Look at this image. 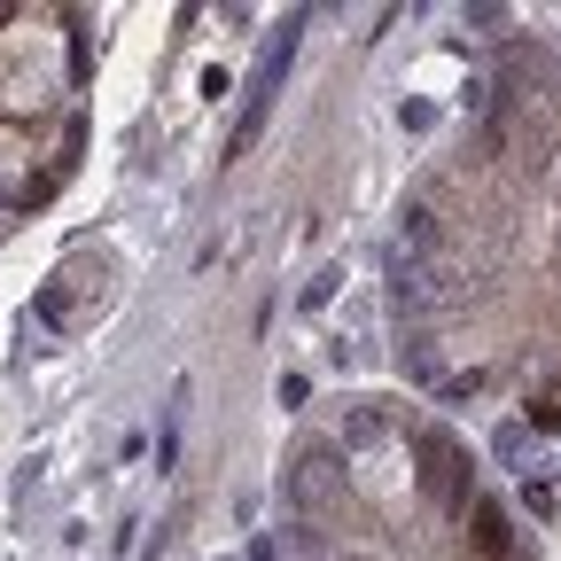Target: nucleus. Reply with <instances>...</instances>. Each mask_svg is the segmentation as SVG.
Listing matches in <instances>:
<instances>
[{
	"label": "nucleus",
	"mask_w": 561,
	"mask_h": 561,
	"mask_svg": "<svg viewBox=\"0 0 561 561\" xmlns=\"http://www.w3.org/2000/svg\"><path fill=\"white\" fill-rule=\"evenodd\" d=\"M297 24H305V16H289V24H280V39H265V55H257V70H250V102H242V125H234V149H227V157H250V149H257L265 110H273V87H280V70H289V55H297Z\"/></svg>",
	"instance_id": "obj_1"
},
{
	"label": "nucleus",
	"mask_w": 561,
	"mask_h": 561,
	"mask_svg": "<svg viewBox=\"0 0 561 561\" xmlns=\"http://www.w3.org/2000/svg\"><path fill=\"white\" fill-rule=\"evenodd\" d=\"M328 460H335V445H328V437H312V445L289 460V476H280V491H289L297 523H312V515H320V500H328Z\"/></svg>",
	"instance_id": "obj_3"
},
{
	"label": "nucleus",
	"mask_w": 561,
	"mask_h": 561,
	"mask_svg": "<svg viewBox=\"0 0 561 561\" xmlns=\"http://www.w3.org/2000/svg\"><path fill=\"white\" fill-rule=\"evenodd\" d=\"M398 234H405V250H430V242H437V227H430V210H421V203L405 210V227H398Z\"/></svg>",
	"instance_id": "obj_7"
},
{
	"label": "nucleus",
	"mask_w": 561,
	"mask_h": 561,
	"mask_svg": "<svg viewBox=\"0 0 561 561\" xmlns=\"http://www.w3.org/2000/svg\"><path fill=\"white\" fill-rule=\"evenodd\" d=\"M530 430H546V437H561V405L546 398V405H530Z\"/></svg>",
	"instance_id": "obj_10"
},
{
	"label": "nucleus",
	"mask_w": 561,
	"mask_h": 561,
	"mask_svg": "<svg viewBox=\"0 0 561 561\" xmlns=\"http://www.w3.org/2000/svg\"><path fill=\"white\" fill-rule=\"evenodd\" d=\"M273 398H280V405H305V398H312V382H305V375H280V390H273Z\"/></svg>",
	"instance_id": "obj_9"
},
{
	"label": "nucleus",
	"mask_w": 561,
	"mask_h": 561,
	"mask_svg": "<svg viewBox=\"0 0 561 561\" xmlns=\"http://www.w3.org/2000/svg\"><path fill=\"white\" fill-rule=\"evenodd\" d=\"M242 561H280V538H265V530H257V538H250V553H242Z\"/></svg>",
	"instance_id": "obj_11"
},
{
	"label": "nucleus",
	"mask_w": 561,
	"mask_h": 561,
	"mask_svg": "<svg viewBox=\"0 0 561 561\" xmlns=\"http://www.w3.org/2000/svg\"><path fill=\"white\" fill-rule=\"evenodd\" d=\"M390 437V413L375 405V398H351V413H343V445L359 453V445H382Z\"/></svg>",
	"instance_id": "obj_5"
},
{
	"label": "nucleus",
	"mask_w": 561,
	"mask_h": 561,
	"mask_svg": "<svg viewBox=\"0 0 561 561\" xmlns=\"http://www.w3.org/2000/svg\"><path fill=\"white\" fill-rule=\"evenodd\" d=\"M335 280H343V265H320V273L305 280V297H297V305H305V312H328V305H335Z\"/></svg>",
	"instance_id": "obj_6"
},
{
	"label": "nucleus",
	"mask_w": 561,
	"mask_h": 561,
	"mask_svg": "<svg viewBox=\"0 0 561 561\" xmlns=\"http://www.w3.org/2000/svg\"><path fill=\"white\" fill-rule=\"evenodd\" d=\"M421 491L437 500V515H468V453L445 430H421Z\"/></svg>",
	"instance_id": "obj_2"
},
{
	"label": "nucleus",
	"mask_w": 561,
	"mask_h": 561,
	"mask_svg": "<svg viewBox=\"0 0 561 561\" xmlns=\"http://www.w3.org/2000/svg\"><path fill=\"white\" fill-rule=\"evenodd\" d=\"M343 561H382V553H343Z\"/></svg>",
	"instance_id": "obj_12"
},
{
	"label": "nucleus",
	"mask_w": 561,
	"mask_h": 561,
	"mask_svg": "<svg viewBox=\"0 0 561 561\" xmlns=\"http://www.w3.org/2000/svg\"><path fill=\"white\" fill-rule=\"evenodd\" d=\"M523 445H530V430H523V421H500V437H491V453H500V460H523Z\"/></svg>",
	"instance_id": "obj_8"
},
{
	"label": "nucleus",
	"mask_w": 561,
	"mask_h": 561,
	"mask_svg": "<svg viewBox=\"0 0 561 561\" xmlns=\"http://www.w3.org/2000/svg\"><path fill=\"white\" fill-rule=\"evenodd\" d=\"M468 523H476V553H483V561H507V553H515V530H507V515L491 507V500H476Z\"/></svg>",
	"instance_id": "obj_4"
}]
</instances>
